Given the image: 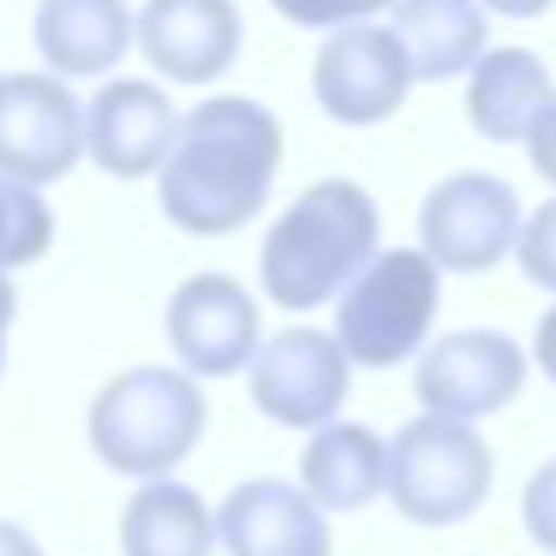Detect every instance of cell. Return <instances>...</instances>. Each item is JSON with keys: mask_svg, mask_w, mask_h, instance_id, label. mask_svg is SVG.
<instances>
[{"mask_svg": "<svg viewBox=\"0 0 556 556\" xmlns=\"http://www.w3.org/2000/svg\"><path fill=\"white\" fill-rule=\"evenodd\" d=\"M527 210L503 174H448L425 192L419 210V245L437 257L443 276H484L503 257H515Z\"/></svg>", "mask_w": 556, "mask_h": 556, "instance_id": "cell-6", "label": "cell"}, {"mask_svg": "<svg viewBox=\"0 0 556 556\" xmlns=\"http://www.w3.org/2000/svg\"><path fill=\"white\" fill-rule=\"evenodd\" d=\"M383 216L359 180H317L276 216L257 252V281L281 312H317L383 252Z\"/></svg>", "mask_w": 556, "mask_h": 556, "instance_id": "cell-2", "label": "cell"}, {"mask_svg": "<svg viewBox=\"0 0 556 556\" xmlns=\"http://www.w3.org/2000/svg\"><path fill=\"white\" fill-rule=\"evenodd\" d=\"M437 305H443V269L425 245L419 252H407V245L377 252L336 300V341L365 371L407 365L431 348Z\"/></svg>", "mask_w": 556, "mask_h": 556, "instance_id": "cell-4", "label": "cell"}, {"mask_svg": "<svg viewBox=\"0 0 556 556\" xmlns=\"http://www.w3.org/2000/svg\"><path fill=\"white\" fill-rule=\"evenodd\" d=\"M419 85L407 61V42L395 25H348L329 30V42L312 61V97L336 126H383L407 109V90Z\"/></svg>", "mask_w": 556, "mask_h": 556, "instance_id": "cell-7", "label": "cell"}, {"mask_svg": "<svg viewBox=\"0 0 556 556\" xmlns=\"http://www.w3.org/2000/svg\"><path fill=\"white\" fill-rule=\"evenodd\" d=\"M174 132H180V114H174L168 90L150 78H114L85 102V156L114 180L162 174Z\"/></svg>", "mask_w": 556, "mask_h": 556, "instance_id": "cell-12", "label": "cell"}, {"mask_svg": "<svg viewBox=\"0 0 556 556\" xmlns=\"http://www.w3.org/2000/svg\"><path fill=\"white\" fill-rule=\"evenodd\" d=\"M245 371H252L257 413L288 431H324L329 419H341L353 389V359L336 329H281L257 348Z\"/></svg>", "mask_w": 556, "mask_h": 556, "instance_id": "cell-8", "label": "cell"}, {"mask_svg": "<svg viewBox=\"0 0 556 556\" xmlns=\"http://www.w3.org/2000/svg\"><path fill=\"white\" fill-rule=\"evenodd\" d=\"M556 85L551 66L532 49H484V61L467 73V121L491 144H527L539 114L551 109Z\"/></svg>", "mask_w": 556, "mask_h": 556, "instance_id": "cell-16", "label": "cell"}, {"mask_svg": "<svg viewBox=\"0 0 556 556\" xmlns=\"http://www.w3.org/2000/svg\"><path fill=\"white\" fill-rule=\"evenodd\" d=\"M389 25L407 42V61L419 85L467 78L484 61V49H491V13L479 0H395Z\"/></svg>", "mask_w": 556, "mask_h": 556, "instance_id": "cell-17", "label": "cell"}, {"mask_svg": "<svg viewBox=\"0 0 556 556\" xmlns=\"http://www.w3.org/2000/svg\"><path fill=\"white\" fill-rule=\"evenodd\" d=\"M527 162H532L539 180L556 186V97H551V109L539 114V126H532V138H527Z\"/></svg>", "mask_w": 556, "mask_h": 556, "instance_id": "cell-24", "label": "cell"}, {"mask_svg": "<svg viewBox=\"0 0 556 556\" xmlns=\"http://www.w3.org/2000/svg\"><path fill=\"white\" fill-rule=\"evenodd\" d=\"M491 443L467 419L425 413L401 425L389 443V503L413 527H460L491 496Z\"/></svg>", "mask_w": 556, "mask_h": 556, "instance_id": "cell-5", "label": "cell"}, {"mask_svg": "<svg viewBox=\"0 0 556 556\" xmlns=\"http://www.w3.org/2000/svg\"><path fill=\"white\" fill-rule=\"evenodd\" d=\"M281 174V121L252 97H210L180 114L174 150L156 174L162 216L180 233L222 240L269 204Z\"/></svg>", "mask_w": 556, "mask_h": 556, "instance_id": "cell-1", "label": "cell"}, {"mask_svg": "<svg viewBox=\"0 0 556 556\" xmlns=\"http://www.w3.org/2000/svg\"><path fill=\"white\" fill-rule=\"evenodd\" d=\"M269 7L300 30H348L377 13H395V0H269Z\"/></svg>", "mask_w": 556, "mask_h": 556, "instance_id": "cell-21", "label": "cell"}, {"mask_svg": "<svg viewBox=\"0 0 556 556\" xmlns=\"http://www.w3.org/2000/svg\"><path fill=\"white\" fill-rule=\"evenodd\" d=\"M520 527H527V539L539 551L556 556V460H544L527 479V491H520Z\"/></svg>", "mask_w": 556, "mask_h": 556, "instance_id": "cell-23", "label": "cell"}, {"mask_svg": "<svg viewBox=\"0 0 556 556\" xmlns=\"http://www.w3.org/2000/svg\"><path fill=\"white\" fill-rule=\"evenodd\" d=\"M0 85H7V78H0Z\"/></svg>", "mask_w": 556, "mask_h": 556, "instance_id": "cell-29", "label": "cell"}, {"mask_svg": "<svg viewBox=\"0 0 556 556\" xmlns=\"http://www.w3.org/2000/svg\"><path fill=\"white\" fill-rule=\"evenodd\" d=\"M204 425L210 407L198 377L168 365H132L109 377L90 401V448L102 467L126 479H168L198 448Z\"/></svg>", "mask_w": 556, "mask_h": 556, "instance_id": "cell-3", "label": "cell"}, {"mask_svg": "<svg viewBox=\"0 0 556 556\" xmlns=\"http://www.w3.org/2000/svg\"><path fill=\"white\" fill-rule=\"evenodd\" d=\"M520 383H527V348L503 329H448L419 353V371H413V395L425 413L467 425L508 407Z\"/></svg>", "mask_w": 556, "mask_h": 556, "instance_id": "cell-10", "label": "cell"}, {"mask_svg": "<svg viewBox=\"0 0 556 556\" xmlns=\"http://www.w3.org/2000/svg\"><path fill=\"white\" fill-rule=\"evenodd\" d=\"M13 312H18V293H13V281H7V269H0V365H7V329H13Z\"/></svg>", "mask_w": 556, "mask_h": 556, "instance_id": "cell-28", "label": "cell"}, {"mask_svg": "<svg viewBox=\"0 0 556 556\" xmlns=\"http://www.w3.org/2000/svg\"><path fill=\"white\" fill-rule=\"evenodd\" d=\"M491 18H544L551 13V0H479Z\"/></svg>", "mask_w": 556, "mask_h": 556, "instance_id": "cell-26", "label": "cell"}, {"mask_svg": "<svg viewBox=\"0 0 556 556\" xmlns=\"http://www.w3.org/2000/svg\"><path fill=\"white\" fill-rule=\"evenodd\" d=\"M30 42L61 78H102L138 42V13L126 0H42Z\"/></svg>", "mask_w": 556, "mask_h": 556, "instance_id": "cell-15", "label": "cell"}, {"mask_svg": "<svg viewBox=\"0 0 556 556\" xmlns=\"http://www.w3.org/2000/svg\"><path fill=\"white\" fill-rule=\"evenodd\" d=\"M85 156V102L61 73H13L0 85V174L25 186L66 180Z\"/></svg>", "mask_w": 556, "mask_h": 556, "instance_id": "cell-9", "label": "cell"}, {"mask_svg": "<svg viewBox=\"0 0 556 556\" xmlns=\"http://www.w3.org/2000/svg\"><path fill=\"white\" fill-rule=\"evenodd\" d=\"M515 264H520V276H527L532 288L556 293V198H544V204L527 216L520 245H515Z\"/></svg>", "mask_w": 556, "mask_h": 556, "instance_id": "cell-22", "label": "cell"}, {"mask_svg": "<svg viewBox=\"0 0 556 556\" xmlns=\"http://www.w3.org/2000/svg\"><path fill=\"white\" fill-rule=\"evenodd\" d=\"M532 359H539V371L556 383V305L539 317V336H532Z\"/></svg>", "mask_w": 556, "mask_h": 556, "instance_id": "cell-25", "label": "cell"}, {"mask_svg": "<svg viewBox=\"0 0 556 556\" xmlns=\"http://www.w3.org/2000/svg\"><path fill=\"white\" fill-rule=\"evenodd\" d=\"M168 348L180 371L192 377H233L264 348V317L257 300L222 269L186 276L168 300Z\"/></svg>", "mask_w": 556, "mask_h": 556, "instance_id": "cell-11", "label": "cell"}, {"mask_svg": "<svg viewBox=\"0 0 556 556\" xmlns=\"http://www.w3.org/2000/svg\"><path fill=\"white\" fill-rule=\"evenodd\" d=\"M300 484L329 515L377 503V496H389V443L371 425L329 419L324 431H312V443L300 455Z\"/></svg>", "mask_w": 556, "mask_h": 556, "instance_id": "cell-18", "label": "cell"}, {"mask_svg": "<svg viewBox=\"0 0 556 556\" xmlns=\"http://www.w3.org/2000/svg\"><path fill=\"white\" fill-rule=\"evenodd\" d=\"M216 532L228 556H329V508L305 484L245 479L216 508Z\"/></svg>", "mask_w": 556, "mask_h": 556, "instance_id": "cell-14", "label": "cell"}, {"mask_svg": "<svg viewBox=\"0 0 556 556\" xmlns=\"http://www.w3.org/2000/svg\"><path fill=\"white\" fill-rule=\"evenodd\" d=\"M0 556H42V544L30 539L25 527H13V520H0Z\"/></svg>", "mask_w": 556, "mask_h": 556, "instance_id": "cell-27", "label": "cell"}, {"mask_svg": "<svg viewBox=\"0 0 556 556\" xmlns=\"http://www.w3.org/2000/svg\"><path fill=\"white\" fill-rule=\"evenodd\" d=\"M222 544L216 515L180 479H144V491L121 508L126 556H210Z\"/></svg>", "mask_w": 556, "mask_h": 556, "instance_id": "cell-19", "label": "cell"}, {"mask_svg": "<svg viewBox=\"0 0 556 556\" xmlns=\"http://www.w3.org/2000/svg\"><path fill=\"white\" fill-rule=\"evenodd\" d=\"M240 7L233 0H144L138 49L168 85H210L240 61Z\"/></svg>", "mask_w": 556, "mask_h": 556, "instance_id": "cell-13", "label": "cell"}, {"mask_svg": "<svg viewBox=\"0 0 556 556\" xmlns=\"http://www.w3.org/2000/svg\"><path fill=\"white\" fill-rule=\"evenodd\" d=\"M54 245V210L42 204V186L0 174V269H25Z\"/></svg>", "mask_w": 556, "mask_h": 556, "instance_id": "cell-20", "label": "cell"}]
</instances>
